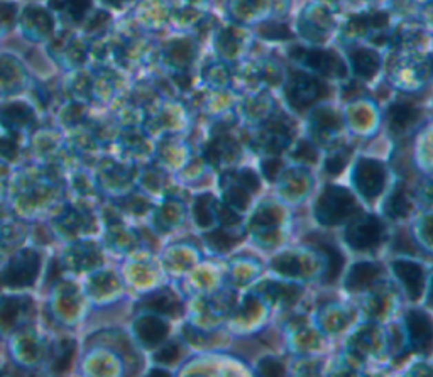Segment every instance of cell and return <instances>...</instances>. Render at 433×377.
I'll return each instance as SVG.
<instances>
[{
    "instance_id": "1",
    "label": "cell",
    "mask_w": 433,
    "mask_h": 377,
    "mask_svg": "<svg viewBox=\"0 0 433 377\" xmlns=\"http://www.w3.org/2000/svg\"><path fill=\"white\" fill-rule=\"evenodd\" d=\"M354 198L343 188H328L319 200L316 207V216L322 223L332 225V223L342 222L347 215L352 212Z\"/></svg>"
},
{
    "instance_id": "2",
    "label": "cell",
    "mask_w": 433,
    "mask_h": 377,
    "mask_svg": "<svg viewBox=\"0 0 433 377\" xmlns=\"http://www.w3.org/2000/svg\"><path fill=\"white\" fill-rule=\"evenodd\" d=\"M37 269H39L37 254L26 251L17 256L0 274V283L3 286H29L36 279Z\"/></svg>"
},
{
    "instance_id": "3",
    "label": "cell",
    "mask_w": 433,
    "mask_h": 377,
    "mask_svg": "<svg viewBox=\"0 0 433 377\" xmlns=\"http://www.w3.org/2000/svg\"><path fill=\"white\" fill-rule=\"evenodd\" d=\"M320 93H322V85L319 80L308 77L305 73H294L293 78L290 80L288 87V100L293 107L307 108L312 105L316 99H320Z\"/></svg>"
},
{
    "instance_id": "4",
    "label": "cell",
    "mask_w": 433,
    "mask_h": 377,
    "mask_svg": "<svg viewBox=\"0 0 433 377\" xmlns=\"http://www.w3.org/2000/svg\"><path fill=\"white\" fill-rule=\"evenodd\" d=\"M384 227L374 216H367V218L357 222L352 229L347 234V241L352 247L356 249H369L372 245H378L383 238Z\"/></svg>"
},
{
    "instance_id": "5",
    "label": "cell",
    "mask_w": 433,
    "mask_h": 377,
    "mask_svg": "<svg viewBox=\"0 0 433 377\" xmlns=\"http://www.w3.org/2000/svg\"><path fill=\"white\" fill-rule=\"evenodd\" d=\"M354 180H356L357 188L361 190L362 195L369 198L379 195L384 186L383 166L376 161H361L356 167Z\"/></svg>"
},
{
    "instance_id": "6",
    "label": "cell",
    "mask_w": 433,
    "mask_h": 377,
    "mask_svg": "<svg viewBox=\"0 0 433 377\" xmlns=\"http://www.w3.org/2000/svg\"><path fill=\"white\" fill-rule=\"evenodd\" d=\"M406 327L410 332V340H412L413 347L420 352H428L432 345V322L430 316L425 315L423 312H413L408 313L406 316Z\"/></svg>"
},
{
    "instance_id": "7",
    "label": "cell",
    "mask_w": 433,
    "mask_h": 377,
    "mask_svg": "<svg viewBox=\"0 0 433 377\" xmlns=\"http://www.w3.org/2000/svg\"><path fill=\"white\" fill-rule=\"evenodd\" d=\"M393 269L401 279L412 300H418L423 287V267L412 261H394Z\"/></svg>"
},
{
    "instance_id": "8",
    "label": "cell",
    "mask_w": 433,
    "mask_h": 377,
    "mask_svg": "<svg viewBox=\"0 0 433 377\" xmlns=\"http://www.w3.org/2000/svg\"><path fill=\"white\" fill-rule=\"evenodd\" d=\"M303 54H298V58L305 63L307 66H312L316 72L323 74H343V65L341 59L337 58L334 53H328V51H303L300 50Z\"/></svg>"
},
{
    "instance_id": "9",
    "label": "cell",
    "mask_w": 433,
    "mask_h": 377,
    "mask_svg": "<svg viewBox=\"0 0 433 377\" xmlns=\"http://www.w3.org/2000/svg\"><path fill=\"white\" fill-rule=\"evenodd\" d=\"M350 59H352L354 72L362 78H371L379 68L378 54L369 50H356L350 54Z\"/></svg>"
},
{
    "instance_id": "10",
    "label": "cell",
    "mask_w": 433,
    "mask_h": 377,
    "mask_svg": "<svg viewBox=\"0 0 433 377\" xmlns=\"http://www.w3.org/2000/svg\"><path fill=\"white\" fill-rule=\"evenodd\" d=\"M387 117H390L391 127H394L396 130H405L406 127L415 124V121L418 117V112H416V108L412 105V103L398 102L390 108V114H387Z\"/></svg>"
},
{
    "instance_id": "11",
    "label": "cell",
    "mask_w": 433,
    "mask_h": 377,
    "mask_svg": "<svg viewBox=\"0 0 433 377\" xmlns=\"http://www.w3.org/2000/svg\"><path fill=\"white\" fill-rule=\"evenodd\" d=\"M166 325L159 322L156 318H144L137 322V334H139L141 340L148 343V345H154L166 335Z\"/></svg>"
},
{
    "instance_id": "12",
    "label": "cell",
    "mask_w": 433,
    "mask_h": 377,
    "mask_svg": "<svg viewBox=\"0 0 433 377\" xmlns=\"http://www.w3.org/2000/svg\"><path fill=\"white\" fill-rule=\"evenodd\" d=\"M376 276H378V267L376 266H372L369 263L357 264L352 272H350L349 279H347V286L350 289H361V287L367 286L369 283L374 281Z\"/></svg>"
},
{
    "instance_id": "13",
    "label": "cell",
    "mask_w": 433,
    "mask_h": 377,
    "mask_svg": "<svg viewBox=\"0 0 433 377\" xmlns=\"http://www.w3.org/2000/svg\"><path fill=\"white\" fill-rule=\"evenodd\" d=\"M319 245L328 257V267H327V276H325V281L332 283L335 278H337L339 272H341V269H342V264H343L342 254L339 252L335 247H332L330 244H327V242H319Z\"/></svg>"
},
{
    "instance_id": "14",
    "label": "cell",
    "mask_w": 433,
    "mask_h": 377,
    "mask_svg": "<svg viewBox=\"0 0 433 377\" xmlns=\"http://www.w3.org/2000/svg\"><path fill=\"white\" fill-rule=\"evenodd\" d=\"M386 212L394 218H401V216H406L410 212V201L408 198L405 196V193L401 190H396V192L391 195L390 200H387L386 205Z\"/></svg>"
},
{
    "instance_id": "15",
    "label": "cell",
    "mask_w": 433,
    "mask_h": 377,
    "mask_svg": "<svg viewBox=\"0 0 433 377\" xmlns=\"http://www.w3.org/2000/svg\"><path fill=\"white\" fill-rule=\"evenodd\" d=\"M2 117L3 121L9 122L10 125L26 124V122L29 121V117H31V110L26 105H21V103H14V105L3 107Z\"/></svg>"
},
{
    "instance_id": "16",
    "label": "cell",
    "mask_w": 433,
    "mask_h": 377,
    "mask_svg": "<svg viewBox=\"0 0 433 377\" xmlns=\"http://www.w3.org/2000/svg\"><path fill=\"white\" fill-rule=\"evenodd\" d=\"M274 267L279 272H285V274H300V264H298L296 257L293 256H281L279 259H276Z\"/></svg>"
},
{
    "instance_id": "17",
    "label": "cell",
    "mask_w": 433,
    "mask_h": 377,
    "mask_svg": "<svg viewBox=\"0 0 433 377\" xmlns=\"http://www.w3.org/2000/svg\"><path fill=\"white\" fill-rule=\"evenodd\" d=\"M66 7L73 19H81L90 9V0H66Z\"/></svg>"
},
{
    "instance_id": "18",
    "label": "cell",
    "mask_w": 433,
    "mask_h": 377,
    "mask_svg": "<svg viewBox=\"0 0 433 377\" xmlns=\"http://www.w3.org/2000/svg\"><path fill=\"white\" fill-rule=\"evenodd\" d=\"M261 34L271 37V39H285V37H291V32L288 31L286 26H279V24H270L266 28H263Z\"/></svg>"
},
{
    "instance_id": "19",
    "label": "cell",
    "mask_w": 433,
    "mask_h": 377,
    "mask_svg": "<svg viewBox=\"0 0 433 377\" xmlns=\"http://www.w3.org/2000/svg\"><path fill=\"white\" fill-rule=\"evenodd\" d=\"M345 161H347L345 156H343L342 152H337L335 156H330V158H328V161L325 163V170H327L328 173H332V174H337L343 170V166H345Z\"/></svg>"
},
{
    "instance_id": "20",
    "label": "cell",
    "mask_w": 433,
    "mask_h": 377,
    "mask_svg": "<svg viewBox=\"0 0 433 377\" xmlns=\"http://www.w3.org/2000/svg\"><path fill=\"white\" fill-rule=\"evenodd\" d=\"M227 200L230 201L229 205H235V207L244 208L248 205V193L241 188H234L230 190V193L227 195Z\"/></svg>"
},
{
    "instance_id": "21",
    "label": "cell",
    "mask_w": 433,
    "mask_h": 377,
    "mask_svg": "<svg viewBox=\"0 0 433 377\" xmlns=\"http://www.w3.org/2000/svg\"><path fill=\"white\" fill-rule=\"evenodd\" d=\"M178 357V347L173 343H168L166 347H163L159 350V354H156V360L159 362H173Z\"/></svg>"
},
{
    "instance_id": "22",
    "label": "cell",
    "mask_w": 433,
    "mask_h": 377,
    "mask_svg": "<svg viewBox=\"0 0 433 377\" xmlns=\"http://www.w3.org/2000/svg\"><path fill=\"white\" fill-rule=\"evenodd\" d=\"M241 185L244 186L248 192H256V190L259 188V181H257L256 174H254L252 171H244V173L241 174Z\"/></svg>"
},
{
    "instance_id": "23",
    "label": "cell",
    "mask_w": 433,
    "mask_h": 377,
    "mask_svg": "<svg viewBox=\"0 0 433 377\" xmlns=\"http://www.w3.org/2000/svg\"><path fill=\"white\" fill-rule=\"evenodd\" d=\"M0 154L9 159H14L17 154V145L12 141H0Z\"/></svg>"
},
{
    "instance_id": "24",
    "label": "cell",
    "mask_w": 433,
    "mask_h": 377,
    "mask_svg": "<svg viewBox=\"0 0 433 377\" xmlns=\"http://www.w3.org/2000/svg\"><path fill=\"white\" fill-rule=\"evenodd\" d=\"M14 14H16V7L12 3H0V17L3 21H12Z\"/></svg>"
},
{
    "instance_id": "25",
    "label": "cell",
    "mask_w": 433,
    "mask_h": 377,
    "mask_svg": "<svg viewBox=\"0 0 433 377\" xmlns=\"http://www.w3.org/2000/svg\"><path fill=\"white\" fill-rule=\"evenodd\" d=\"M151 374H164V376H166L168 372H166V371H152Z\"/></svg>"
},
{
    "instance_id": "26",
    "label": "cell",
    "mask_w": 433,
    "mask_h": 377,
    "mask_svg": "<svg viewBox=\"0 0 433 377\" xmlns=\"http://www.w3.org/2000/svg\"><path fill=\"white\" fill-rule=\"evenodd\" d=\"M107 2H108V0H107ZM110 2H115V0H110Z\"/></svg>"
}]
</instances>
